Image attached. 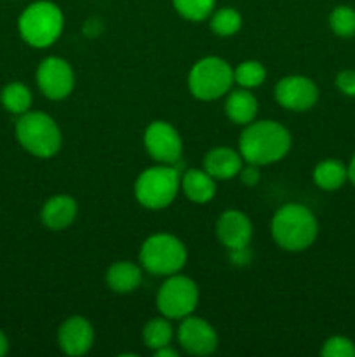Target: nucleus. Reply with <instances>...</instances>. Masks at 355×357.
Segmentation results:
<instances>
[{
  "label": "nucleus",
  "instance_id": "aec40b11",
  "mask_svg": "<svg viewBox=\"0 0 355 357\" xmlns=\"http://www.w3.org/2000/svg\"><path fill=\"white\" fill-rule=\"evenodd\" d=\"M348 180V166L338 159H326L313 169V181L319 188L327 192L338 190Z\"/></svg>",
  "mask_w": 355,
  "mask_h": 357
},
{
  "label": "nucleus",
  "instance_id": "c85d7f7f",
  "mask_svg": "<svg viewBox=\"0 0 355 357\" xmlns=\"http://www.w3.org/2000/svg\"><path fill=\"white\" fill-rule=\"evenodd\" d=\"M256 164H249L247 162V167L242 166V169H240L239 176L240 180H242L244 185H247V187H253V185H256L258 181H260V171H258Z\"/></svg>",
  "mask_w": 355,
  "mask_h": 357
},
{
  "label": "nucleus",
  "instance_id": "1a4fd4ad",
  "mask_svg": "<svg viewBox=\"0 0 355 357\" xmlns=\"http://www.w3.org/2000/svg\"><path fill=\"white\" fill-rule=\"evenodd\" d=\"M37 84L49 100H65L75 86V75L68 61L58 56H49L38 65Z\"/></svg>",
  "mask_w": 355,
  "mask_h": 357
},
{
  "label": "nucleus",
  "instance_id": "5701e85b",
  "mask_svg": "<svg viewBox=\"0 0 355 357\" xmlns=\"http://www.w3.org/2000/svg\"><path fill=\"white\" fill-rule=\"evenodd\" d=\"M209 24L218 37H232L242 26V16L233 7H221L218 10H212Z\"/></svg>",
  "mask_w": 355,
  "mask_h": 357
},
{
  "label": "nucleus",
  "instance_id": "f257e3e1",
  "mask_svg": "<svg viewBox=\"0 0 355 357\" xmlns=\"http://www.w3.org/2000/svg\"><path fill=\"white\" fill-rule=\"evenodd\" d=\"M291 132L275 121H253L246 126L239 139L244 160L256 166H268L284 159L291 150Z\"/></svg>",
  "mask_w": 355,
  "mask_h": 357
},
{
  "label": "nucleus",
  "instance_id": "4468645a",
  "mask_svg": "<svg viewBox=\"0 0 355 357\" xmlns=\"http://www.w3.org/2000/svg\"><path fill=\"white\" fill-rule=\"evenodd\" d=\"M58 342L66 356H84L94 344V330L86 317L73 316L59 326Z\"/></svg>",
  "mask_w": 355,
  "mask_h": 357
},
{
  "label": "nucleus",
  "instance_id": "412c9836",
  "mask_svg": "<svg viewBox=\"0 0 355 357\" xmlns=\"http://www.w3.org/2000/svg\"><path fill=\"white\" fill-rule=\"evenodd\" d=\"M31 91L21 82H10L0 93V103L7 112L16 115H23L31 107Z\"/></svg>",
  "mask_w": 355,
  "mask_h": 357
},
{
  "label": "nucleus",
  "instance_id": "c756f323",
  "mask_svg": "<svg viewBox=\"0 0 355 357\" xmlns=\"http://www.w3.org/2000/svg\"><path fill=\"white\" fill-rule=\"evenodd\" d=\"M230 260L237 265H246L251 260V253L246 248H239V250H230Z\"/></svg>",
  "mask_w": 355,
  "mask_h": 357
},
{
  "label": "nucleus",
  "instance_id": "393cba45",
  "mask_svg": "<svg viewBox=\"0 0 355 357\" xmlns=\"http://www.w3.org/2000/svg\"><path fill=\"white\" fill-rule=\"evenodd\" d=\"M329 26L338 37L350 38L355 35V9L350 6H338L329 14Z\"/></svg>",
  "mask_w": 355,
  "mask_h": 357
},
{
  "label": "nucleus",
  "instance_id": "4be33fe9",
  "mask_svg": "<svg viewBox=\"0 0 355 357\" xmlns=\"http://www.w3.org/2000/svg\"><path fill=\"white\" fill-rule=\"evenodd\" d=\"M173 326L167 321V317H155V319L148 321L143 328V340L148 349H152L153 352L159 351V349L171 345L173 342Z\"/></svg>",
  "mask_w": 355,
  "mask_h": 357
},
{
  "label": "nucleus",
  "instance_id": "6e6552de",
  "mask_svg": "<svg viewBox=\"0 0 355 357\" xmlns=\"http://www.w3.org/2000/svg\"><path fill=\"white\" fill-rule=\"evenodd\" d=\"M198 303V288L187 275H169L157 293L159 312L167 319H184Z\"/></svg>",
  "mask_w": 355,
  "mask_h": 357
},
{
  "label": "nucleus",
  "instance_id": "7c9ffc66",
  "mask_svg": "<svg viewBox=\"0 0 355 357\" xmlns=\"http://www.w3.org/2000/svg\"><path fill=\"white\" fill-rule=\"evenodd\" d=\"M101 31H103V23H101L97 17H90V20L86 23V26H84V33H86L89 38L97 37Z\"/></svg>",
  "mask_w": 355,
  "mask_h": 357
},
{
  "label": "nucleus",
  "instance_id": "9b49d317",
  "mask_svg": "<svg viewBox=\"0 0 355 357\" xmlns=\"http://www.w3.org/2000/svg\"><path fill=\"white\" fill-rule=\"evenodd\" d=\"M275 100L285 110L306 112L315 107L319 100V87L305 75H287L278 80L275 87Z\"/></svg>",
  "mask_w": 355,
  "mask_h": 357
},
{
  "label": "nucleus",
  "instance_id": "39448f33",
  "mask_svg": "<svg viewBox=\"0 0 355 357\" xmlns=\"http://www.w3.org/2000/svg\"><path fill=\"white\" fill-rule=\"evenodd\" d=\"M181 187V178L176 167L171 164L148 167L138 176L134 183V195L146 209H164L176 199Z\"/></svg>",
  "mask_w": 355,
  "mask_h": 357
},
{
  "label": "nucleus",
  "instance_id": "a878e982",
  "mask_svg": "<svg viewBox=\"0 0 355 357\" xmlns=\"http://www.w3.org/2000/svg\"><path fill=\"white\" fill-rule=\"evenodd\" d=\"M174 9L188 21H204L214 10L216 0H173Z\"/></svg>",
  "mask_w": 355,
  "mask_h": 357
},
{
  "label": "nucleus",
  "instance_id": "72a5a7b5",
  "mask_svg": "<svg viewBox=\"0 0 355 357\" xmlns=\"http://www.w3.org/2000/svg\"><path fill=\"white\" fill-rule=\"evenodd\" d=\"M348 180L355 185V153L352 155L350 164H348Z\"/></svg>",
  "mask_w": 355,
  "mask_h": 357
},
{
  "label": "nucleus",
  "instance_id": "dca6fc26",
  "mask_svg": "<svg viewBox=\"0 0 355 357\" xmlns=\"http://www.w3.org/2000/svg\"><path fill=\"white\" fill-rule=\"evenodd\" d=\"M79 206H77L75 199L70 195H54L49 199L44 204L40 213L42 223L51 230H63L70 227L75 220Z\"/></svg>",
  "mask_w": 355,
  "mask_h": 357
},
{
  "label": "nucleus",
  "instance_id": "2eb2a0df",
  "mask_svg": "<svg viewBox=\"0 0 355 357\" xmlns=\"http://www.w3.org/2000/svg\"><path fill=\"white\" fill-rule=\"evenodd\" d=\"M244 164V157L240 152H235L230 146H214L204 157V169L214 180H232L240 173Z\"/></svg>",
  "mask_w": 355,
  "mask_h": 357
},
{
  "label": "nucleus",
  "instance_id": "473e14b6",
  "mask_svg": "<svg viewBox=\"0 0 355 357\" xmlns=\"http://www.w3.org/2000/svg\"><path fill=\"white\" fill-rule=\"evenodd\" d=\"M7 351H9V340H7V337L3 335V331L0 330V357L6 356Z\"/></svg>",
  "mask_w": 355,
  "mask_h": 357
},
{
  "label": "nucleus",
  "instance_id": "9d476101",
  "mask_svg": "<svg viewBox=\"0 0 355 357\" xmlns=\"http://www.w3.org/2000/svg\"><path fill=\"white\" fill-rule=\"evenodd\" d=\"M145 149L150 157L160 164L178 162L183 152V142H181L180 132L169 122L155 121L146 128L145 131Z\"/></svg>",
  "mask_w": 355,
  "mask_h": 357
},
{
  "label": "nucleus",
  "instance_id": "2f4dec72",
  "mask_svg": "<svg viewBox=\"0 0 355 357\" xmlns=\"http://www.w3.org/2000/svg\"><path fill=\"white\" fill-rule=\"evenodd\" d=\"M157 357H178V352L174 349H171V345H166V347L155 351Z\"/></svg>",
  "mask_w": 355,
  "mask_h": 357
},
{
  "label": "nucleus",
  "instance_id": "f8f14e48",
  "mask_svg": "<svg viewBox=\"0 0 355 357\" xmlns=\"http://www.w3.org/2000/svg\"><path fill=\"white\" fill-rule=\"evenodd\" d=\"M180 345L191 356H209L218 347V333L207 321L187 316L178 330Z\"/></svg>",
  "mask_w": 355,
  "mask_h": 357
},
{
  "label": "nucleus",
  "instance_id": "6ab92c4d",
  "mask_svg": "<svg viewBox=\"0 0 355 357\" xmlns=\"http://www.w3.org/2000/svg\"><path fill=\"white\" fill-rule=\"evenodd\" d=\"M141 281V268L132 261H117L106 271L108 288L115 293H120V295L138 289Z\"/></svg>",
  "mask_w": 355,
  "mask_h": 357
},
{
  "label": "nucleus",
  "instance_id": "7ed1b4c3",
  "mask_svg": "<svg viewBox=\"0 0 355 357\" xmlns=\"http://www.w3.org/2000/svg\"><path fill=\"white\" fill-rule=\"evenodd\" d=\"M16 138L28 153L40 159L56 155L61 149V129L51 115L44 112H30L16 122Z\"/></svg>",
  "mask_w": 355,
  "mask_h": 357
},
{
  "label": "nucleus",
  "instance_id": "f03ea898",
  "mask_svg": "<svg viewBox=\"0 0 355 357\" xmlns=\"http://www.w3.org/2000/svg\"><path fill=\"white\" fill-rule=\"evenodd\" d=\"M271 237L285 251H303L312 246L319 234L315 215L306 206L285 204L271 218Z\"/></svg>",
  "mask_w": 355,
  "mask_h": 357
},
{
  "label": "nucleus",
  "instance_id": "cd10ccee",
  "mask_svg": "<svg viewBox=\"0 0 355 357\" xmlns=\"http://www.w3.org/2000/svg\"><path fill=\"white\" fill-rule=\"evenodd\" d=\"M336 87L345 96L355 98V70H341L336 75Z\"/></svg>",
  "mask_w": 355,
  "mask_h": 357
},
{
  "label": "nucleus",
  "instance_id": "bb28decb",
  "mask_svg": "<svg viewBox=\"0 0 355 357\" xmlns=\"http://www.w3.org/2000/svg\"><path fill=\"white\" fill-rule=\"evenodd\" d=\"M320 354L324 357H355V344L347 337H331L324 342Z\"/></svg>",
  "mask_w": 355,
  "mask_h": 357
},
{
  "label": "nucleus",
  "instance_id": "b1692460",
  "mask_svg": "<svg viewBox=\"0 0 355 357\" xmlns=\"http://www.w3.org/2000/svg\"><path fill=\"white\" fill-rule=\"evenodd\" d=\"M233 79L239 86L246 87V89H253V87L261 86L267 79V70L261 65L260 61H254V59H247L237 65V68L233 70Z\"/></svg>",
  "mask_w": 355,
  "mask_h": 357
},
{
  "label": "nucleus",
  "instance_id": "f3484780",
  "mask_svg": "<svg viewBox=\"0 0 355 357\" xmlns=\"http://www.w3.org/2000/svg\"><path fill=\"white\" fill-rule=\"evenodd\" d=\"M226 117L232 122L240 126H247L256 119L258 115V100L249 89H233L230 91L225 101Z\"/></svg>",
  "mask_w": 355,
  "mask_h": 357
},
{
  "label": "nucleus",
  "instance_id": "a211bd4d",
  "mask_svg": "<svg viewBox=\"0 0 355 357\" xmlns=\"http://www.w3.org/2000/svg\"><path fill=\"white\" fill-rule=\"evenodd\" d=\"M181 188L191 202L205 204L216 195V180L205 169H190L181 178Z\"/></svg>",
  "mask_w": 355,
  "mask_h": 357
},
{
  "label": "nucleus",
  "instance_id": "20e7f679",
  "mask_svg": "<svg viewBox=\"0 0 355 357\" xmlns=\"http://www.w3.org/2000/svg\"><path fill=\"white\" fill-rule=\"evenodd\" d=\"M65 26V17L61 9L54 2L38 0L30 3L21 13L17 28L26 44L31 47H49L54 44L61 35Z\"/></svg>",
  "mask_w": 355,
  "mask_h": 357
},
{
  "label": "nucleus",
  "instance_id": "423d86ee",
  "mask_svg": "<svg viewBox=\"0 0 355 357\" xmlns=\"http://www.w3.org/2000/svg\"><path fill=\"white\" fill-rule=\"evenodd\" d=\"M187 248L173 234H153L143 243L139 251V261L155 275H173L178 274L187 264Z\"/></svg>",
  "mask_w": 355,
  "mask_h": 357
},
{
  "label": "nucleus",
  "instance_id": "0eeeda50",
  "mask_svg": "<svg viewBox=\"0 0 355 357\" xmlns=\"http://www.w3.org/2000/svg\"><path fill=\"white\" fill-rule=\"evenodd\" d=\"M233 68L221 58L207 56L191 66L188 73V87L195 98L212 101L230 93L233 84Z\"/></svg>",
  "mask_w": 355,
  "mask_h": 357
},
{
  "label": "nucleus",
  "instance_id": "ddd939ff",
  "mask_svg": "<svg viewBox=\"0 0 355 357\" xmlns=\"http://www.w3.org/2000/svg\"><path fill=\"white\" fill-rule=\"evenodd\" d=\"M216 236L228 251L239 250V248L249 246L251 237H253V225L242 211L228 209L219 216L216 223Z\"/></svg>",
  "mask_w": 355,
  "mask_h": 357
}]
</instances>
